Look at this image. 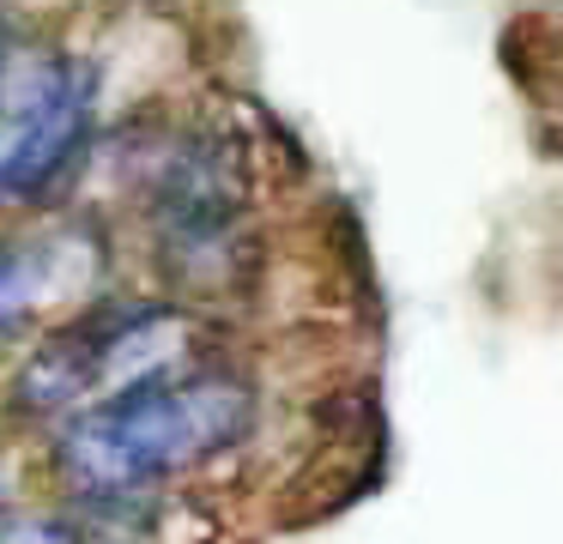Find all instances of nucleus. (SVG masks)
<instances>
[{
    "label": "nucleus",
    "instance_id": "nucleus-1",
    "mask_svg": "<svg viewBox=\"0 0 563 544\" xmlns=\"http://www.w3.org/2000/svg\"><path fill=\"white\" fill-rule=\"evenodd\" d=\"M255 387L219 357H176L86 399L55 442L74 496H158L176 471L207 466L255 430Z\"/></svg>",
    "mask_w": 563,
    "mask_h": 544
},
{
    "label": "nucleus",
    "instance_id": "nucleus-2",
    "mask_svg": "<svg viewBox=\"0 0 563 544\" xmlns=\"http://www.w3.org/2000/svg\"><path fill=\"white\" fill-rule=\"evenodd\" d=\"M243 206H249V164L236 133L188 127L164 145L146 176V212L176 285L224 297L243 278L249 260Z\"/></svg>",
    "mask_w": 563,
    "mask_h": 544
},
{
    "label": "nucleus",
    "instance_id": "nucleus-3",
    "mask_svg": "<svg viewBox=\"0 0 563 544\" xmlns=\"http://www.w3.org/2000/svg\"><path fill=\"white\" fill-rule=\"evenodd\" d=\"M188 321L164 302H91L74 321H62L25 357L13 381V411L55 418V411L86 406L98 387H122L134 375H152L183 357Z\"/></svg>",
    "mask_w": 563,
    "mask_h": 544
},
{
    "label": "nucleus",
    "instance_id": "nucleus-4",
    "mask_svg": "<svg viewBox=\"0 0 563 544\" xmlns=\"http://www.w3.org/2000/svg\"><path fill=\"white\" fill-rule=\"evenodd\" d=\"M91 115H98V67L86 55L43 48L13 127L0 133V206H49L86 164Z\"/></svg>",
    "mask_w": 563,
    "mask_h": 544
},
{
    "label": "nucleus",
    "instance_id": "nucleus-5",
    "mask_svg": "<svg viewBox=\"0 0 563 544\" xmlns=\"http://www.w3.org/2000/svg\"><path fill=\"white\" fill-rule=\"evenodd\" d=\"M37 55H43V48H31L25 31H19V19L0 7V133L13 127L19 97H25V85H31V67H37Z\"/></svg>",
    "mask_w": 563,
    "mask_h": 544
},
{
    "label": "nucleus",
    "instance_id": "nucleus-6",
    "mask_svg": "<svg viewBox=\"0 0 563 544\" xmlns=\"http://www.w3.org/2000/svg\"><path fill=\"white\" fill-rule=\"evenodd\" d=\"M0 544H91L79 526H67V520H13V532Z\"/></svg>",
    "mask_w": 563,
    "mask_h": 544
},
{
    "label": "nucleus",
    "instance_id": "nucleus-7",
    "mask_svg": "<svg viewBox=\"0 0 563 544\" xmlns=\"http://www.w3.org/2000/svg\"><path fill=\"white\" fill-rule=\"evenodd\" d=\"M13 520H19V514H13V508H7V502H0V539L13 532Z\"/></svg>",
    "mask_w": 563,
    "mask_h": 544
},
{
    "label": "nucleus",
    "instance_id": "nucleus-8",
    "mask_svg": "<svg viewBox=\"0 0 563 544\" xmlns=\"http://www.w3.org/2000/svg\"><path fill=\"white\" fill-rule=\"evenodd\" d=\"M7 338H13V333H0V345H7Z\"/></svg>",
    "mask_w": 563,
    "mask_h": 544
},
{
    "label": "nucleus",
    "instance_id": "nucleus-9",
    "mask_svg": "<svg viewBox=\"0 0 563 544\" xmlns=\"http://www.w3.org/2000/svg\"><path fill=\"white\" fill-rule=\"evenodd\" d=\"M539 7H551V0H539Z\"/></svg>",
    "mask_w": 563,
    "mask_h": 544
},
{
    "label": "nucleus",
    "instance_id": "nucleus-10",
    "mask_svg": "<svg viewBox=\"0 0 563 544\" xmlns=\"http://www.w3.org/2000/svg\"><path fill=\"white\" fill-rule=\"evenodd\" d=\"M91 544H98V539H91Z\"/></svg>",
    "mask_w": 563,
    "mask_h": 544
}]
</instances>
